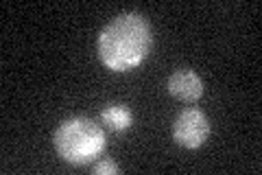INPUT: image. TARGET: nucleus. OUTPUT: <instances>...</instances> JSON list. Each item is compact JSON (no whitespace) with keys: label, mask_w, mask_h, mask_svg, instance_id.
Instances as JSON below:
<instances>
[{"label":"nucleus","mask_w":262,"mask_h":175,"mask_svg":"<svg viewBox=\"0 0 262 175\" xmlns=\"http://www.w3.org/2000/svg\"><path fill=\"white\" fill-rule=\"evenodd\" d=\"M105 131L92 119L72 116L66 119L55 131V149L68 164H88L96 160L105 149Z\"/></svg>","instance_id":"nucleus-2"},{"label":"nucleus","mask_w":262,"mask_h":175,"mask_svg":"<svg viewBox=\"0 0 262 175\" xmlns=\"http://www.w3.org/2000/svg\"><path fill=\"white\" fill-rule=\"evenodd\" d=\"M168 92L173 94L177 101L184 103H196L206 92V86H203V79L190 68H179L168 77L166 81Z\"/></svg>","instance_id":"nucleus-4"},{"label":"nucleus","mask_w":262,"mask_h":175,"mask_svg":"<svg viewBox=\"0 0 262 175\" xmlns=\"http://www.w3.org/2000/svg\"><path fill=\"white\" fill-rule=\"evenodd\" d=\"M92 173L94 175H116V173H120V166L112 160H101L98 164H94Z\"/></svg>","instance_id":"nucleus-6"},{"label":"nucleus","mask_w":262,"mask_h":175,"mask_svg":"<svg viewBox=\"0 0 262 175\" xmlns=\"http://www.w3.org/2000/svg\"><path fill=\"white\" fill-rule=\"evenodd\" d=\"M153 46V31L140 13L127 11L116 15L98 33L96 51L101 62L114 72L138 68Z\"/></svg>","instance_id":"nucleus-1"},{"label":"nucleus","mask_w":262,"mask_h":175,"mask_svg":"<svg viewBox=\"0 0 262 175\" xmlns=\"http://www.w3.org/2000/svg\"><path fill=\"white\" fill-rule=\"evenodd\" d=\"M101 121L114 131H125L131 127V123H134V114H131L129 107L114 103L101 112Z\"/></svg>","instance_id":"nucleus-5"},{"label":"nucleus","mask_w":262,"mask_h":175,"mask_svg":"<svg viewBox=\"0 0 262 175\" xmlns=\"http://www.w3.org/2000/svg\"><path fill=\"white\" fill-rule=\"evenodd\" d=\"M210 136V123L208 116L196 107L179 112V116L173 123V138L179 147L184 149H199L201 145H206V140Z\"/></svg>","instance_id":"nucleus-3"}]
</instances>
